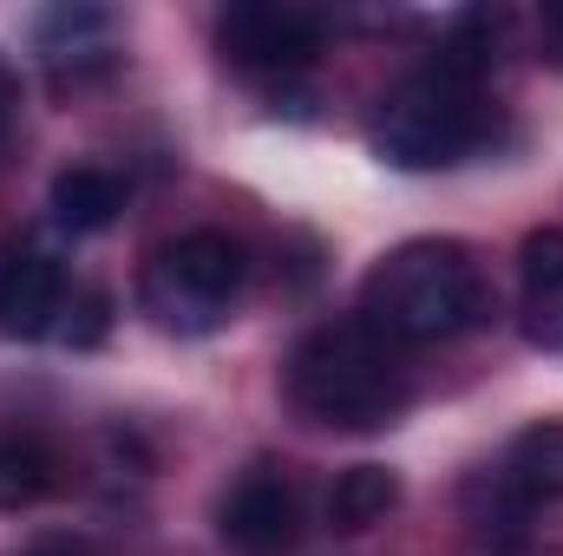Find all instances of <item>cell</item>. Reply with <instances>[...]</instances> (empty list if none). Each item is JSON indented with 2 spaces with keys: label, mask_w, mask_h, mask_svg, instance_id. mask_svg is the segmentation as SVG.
<instances>
[{
  "label": "cell",
  "mask_w": 563,
  "mask_h": 556,
  "mask_svg": "<svg viewBox=\"0 0 563 556\" xmlns=\"http://www.w3.org/2000/svg\"><path fill=\"white\" fill-rule=\"evenodd\" d=\"M485 33V13L459 20L452 46L432 53L426 66H413L400 86L380 92L374 105V125L367 144L374 157H387L394 170H445V164H465L478 144L492 138V105H485V73H492V40Z\"/></svg>",
  "instance_id": "cell-1"
},
{
  "label": "cell",
  "mask_w": 563,
  "mask_h": 556,
  "mask_svg": "<svg viewBox=\"0 0 563 556\" xmlns=\"http://www.w3.org/2000/svg\"><path fill=\"white\" fill-rule=\"evenodd\" d=\"M26 556H86L79 544H40V551H26Z\"/></svg>",
  "instance_id": "cell-15"
},
{
  "label": "cell",
  "mask_w": 563,
  "mask_h": 556,
  "mask_svg": "<svg viewBox=\"0 0 563 556\" xmlns=\"http://www.w3.org/2000/svg\"><path fill=\"white\" fill-rule=\"evenodd\" d=\"M53 485H59V458H53L33 432L0 438V511H26V504H40Z\"/></svg>",
  "instance_id": "cell-12"
},
{
  "label": "cell",
  "mask_w": 563,
  "mask_h": 556,
  "mask_svg": "<svg viewBox=\"0 0 563 556\" xmlns=\"http://www.w3.org/2000/svg\"><path fill=\"white\" fill-rule=\"evenodd\" d=\"M217 531L236 556H288L301 544V491L282 465H250L223 504H217Z\"/></svg>",
  "instance_id": "cell-6"
},
{
  "label": "cell",
  "mask_w": 563,
  "mask_h": 556,
  "mask_svg": "<svg viewBox=\"0 0 563 556\" xmlns=\"http://www.w3.org/2000/svg\"><path fill=\"white\" fill-rule=\"evenodd\" d=\"M492 314V288L485 269L465 243L452 236H413L400 249H387L367 281H361V321L374 334H387L394 347H432V341H459L465 327H478Z\"/></svg>",
  "instance_id": "cell-2"
},
{
  "label": "cell",
  "mask_w": 563,
  "mask_h": 556,
  "mask_svg": "<svg viewBox=\"0 0 563 556\" xmlns=\"http://www.w3.org/2000/svg\"><path fill=\"white\" fill-rule=\"evenodd\" d=\"M13 105H20V86H13V73L0 66V144H7V132H13Z\"/></svg>",
  "instance_id": "cell-14"
},
{
  "label": "cell",
  "mask_w": 563,
  "mask_h": 556,
  "mask_svg": "<svg viewBox=\"0 0 563 556\" xmlns=\"http://www.w3.org/2000/svg\"><path fill=\"white\" fill-rule=\"evenodd\" d=\"M518 314H525V334L538 347L563 354V230L558 223L531 230L525 249H518Z\"/></svg>",
  "instance_id": "cell-8"
},
{
  "label": "cell",
  "mask_w": 563,
  "mask_h": 556,
  "mask_svg": "<svg viewBox=\"0 0 563 556\" xmlns=\"http://www.w3.org/2000/svg\"><path fill=\"white\" fill-rule=\"evenodd\" d=\"M66 301H73V281L46 249L33 243L0 249V334H53Z\"/></svg>",
  "instance_id": "cell-7"
},
{
  "label": "cell",
  "mask_w": 563,
  "mask_h": 556,
  "mask_svg": "<svg viewBox=\"0 0 563 556\" xmlns=\"http://www.w3.org/2000/svg\"><path fill=\"white\" fill-rule=\"evenodd\" d=\"M99 334H106V294H92V288H73V301H66V314H59L53 341H66V347H92Z\"/></svg>",
  "instance_id": "cell-13"
},
{
  "label": "cell",
  "mask_w": 563,
  "mask_h": 556,
  "mask_svg": "<svg viewBox=\"0 0 563 556\" xmlns=\"http://www.w3.org/2000/svg\"><path fill=\"white\" fill-rule=\"evenodd\" d=\"M505 485H518L525 498H544L558 504L563 498V419H538L511 438L505 452Z\"/></svg>",
  "instance_id": "cell-11"
},
{
  "label": "cell",
  "mask_w": 563,
  "mask_h": 556,
  "mask_svg": "<svg viewBox=\"0 0 563 556\" xmlns=\"http://www.w3.org/2000/svg\"><path fill=\"white\" fill-rule=\"evenodd\" d=\"M217 46L243 73H301L321 53V13L288 0H243L217 20Z\"/></svg>",
  "instance_id": "cell-5"
},
{
  "label": "cell",
  "mask_w": 563,
  "mask_h": 556,
  "mask_svg": "<svg viewBox=\"0 0 563 556\" xmlns=\"http://www.w3.org/2000/svg\"><path fill=\"white\" fill-rule=\"evenodd\" d=\"M400 511V478L387 465H347L328 491V524L334 531H374Z\"/></svg>",
  "instance_id": "cell-10"
},
{
  "label": "cell",
  "mask_w": 563,
  "mask_h": 556,
  "mask_svg": "<svg viewBox=\"0 0 563 556\" xmlns=\"http://www.w3.org/2000/svg\"><path fill=\"white\" fill-rule=\"evenodd\" d=\"M243 243L223 236V230H184L170 243L151 249L139 276V301L144 314L164 327V334H210L230 321L236 294H243Z\"/></svg>",
  "instance_id": "cell-4"
},
{
  "label": "cell",
  "mask_w": 563,
  "mask_h": 556,
  "mask_svg": "<svg viewBox=\"0 0 563 556\" xmlns=\"http://www.w3.org/2000/svg\"><path fill=\"white\" fill-rule=\"evenodd\" d=\"M288 400L314 425L334 432H374L413 400L407 354L374 334L367 321H321L288 354Z\"/></svg>",
  "instance_id": "cell-3"
},
{
  "label": "cell",
  "mask_w": 563,
  "mask_h": 556,
  "mask_svg": "<svg viewBox=\"0 0 563 556\" xmlns=\"http://www.w3.org/2000/svg\"><path fill=\"white\" fill-rule=\"evenodd\" d=\"M119 210H125V184H119L112 170H99V164H73V170L53 177V223H59V230L92 236V230H106Z\"/></svg>",
  "instance_id": "cell-9"
}]
</instances>
